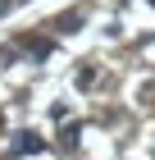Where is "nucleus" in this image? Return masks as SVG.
<instances>
[{
  "mask_svg": "<svg viewBox=\"0 0 155 160\" xmlns=\"http://www.w3.org/2000/svg\"><path fill=\"white\" fill-rule=\"evenodd\" d=\"M14 147L23 151V156H32V151H41V137H36V133H18V142H14Z\"/></svg>",
  "mask_w": 155,
  "mask_h": 160,
  "instance_id": "obj_1",
  "label": "nucleus"
},
{
  "mask_svg": "<svg viewBox=\"0 0 155 160\" xmlns=\"http://www.w3.org/2000/svg\"><path fill=\"white\" fill-rule=\"evenodd\" d=\"M27 50H32L36 60H46V55H50V41H32V46H27Z\"/></svg>",
  "mask_w": 155,
  "mask_h": 160,
  "instance_id": "obj_2",
  "label": "nucleus"
},
{
  "mask_svg": "<svg viewBox=\"0 0 155 160\" xmlns=\"http://www.w3.org/2000/svg\"><path fill=\"white\" fill-rule=\"evenodd\" d=\"M0 9H9V0H0Z\"/></svg>",
  "mask_w": 155,
  "mask_h": 160,
  "instance_id": "obj_3",
  "label": "nucleus"
}]
</instances>
